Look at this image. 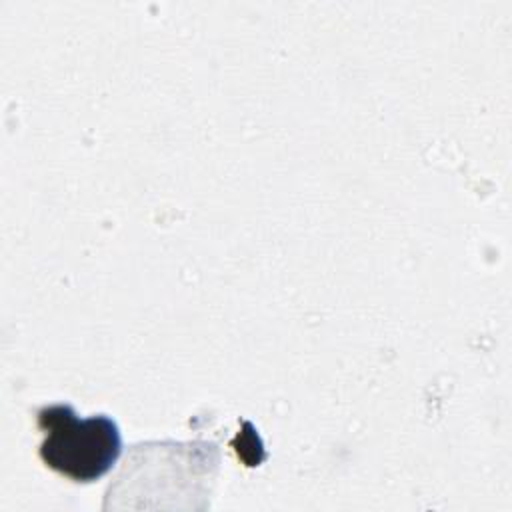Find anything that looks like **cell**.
Instances as JSON below:
<instances>
[{"label": "cell", "mask_w": 512, "mask_h": 512, "mask_svg": "<svg viewBox=\"0 0 512 512\" xmlns=\"http://www.w3.org/2000/svg\"><path fill=\"white\" fill-rule=\"evenodd\" d=\"M38 426L46 432L38 450L44 464L76 482L104 476L122 450L118 424L106 414L78 418L72 406L54 404L38 412Z\"/></svg>", "instance_id": "obj_1"}]
</instances>
